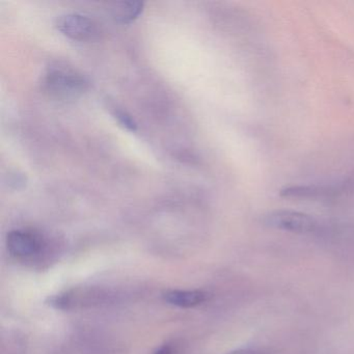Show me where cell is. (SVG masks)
I'll return each instance as SVG.
<instances>
[{
	"mask_svg": "<svg viewBox=\"0 0 354 354\" xmlns=\"http://www.w3.org/2000/svg\"><path fill=\"white\" fill-rule=\"evenodd\" d=\"M333 190L323 186H291L281 190V196L286 198H316L328 196Z\"/></svg>",
	"mask_w": 354,
	"mask_h": 354,
	"instance_id": "7",
	"label": "cell"
},
{
	"mask_svg": "<svg viewBox=\"0 0 354 354\" xmlns=\"http://www.w3.org/2000/svg\"><path fill=\"white\" fill-rule=\"evenodd\" d=\"M57 26L62 34L78 42L96 40L100 35L98 24L82 14L70 13L61 16L57 19Z\"/></svg>",
	"mask_w": 354,
	"mask_h": 354,
	"instance_id": "2",
	"label": "cell"
},
{
	"mask_svg": "<svg viewBox=\"0 0 354 354\" xmlns=\"http://www.w3.org/2000/svg\"><path fill=\"white\" fill-rule=\"evenodd\" d=\"M144 3L140 1H123L115 3L113 9V17L121 24H130L142 13Z\"/></svg>",
	"mask_w": 354,
	"mask_h": 354,
	"instance_id": "6",
	"label": "cell"
},
{
	"mask_svg": "<svg viewBox=\"0 0 354 354\" xmlns=\"http://www.w3.org/2000/svg\"><path fill=\"white\" fill-rule=\"evenodd\" d=\"M86 82L80 74L66 68H51L44 78V88L55 98H77L86 91Z\"/></svg>",
	"mask_w": 354,
	"mask_h": 354,
	"instance_id": "1",
	"label": "cell"
},
{
	"mask_svg": "<svg viewBox=\"0 0 354 354\" xmlns=\"http://www.w3.org/2000/svg\"><path fill=\"white\" fill-rule=\"evenodd\" d=\"M7 245L13 256L26 258L38 252L40 241L35 234L17 230L8 235Z\"/></svg>",
	"mask_w": 354,
	"mask_h": 354,
	"instance_id": "4",
	"label": "cell"
},
{
	"mask_svg": "<svg viewBox=\"0 0 354 354\" xmlns=\"http://www.w3.org/2000/svg\"><path fill=\"white\" fill-rule=\"evenodd\" d=\"M115 117L120 122V124L123 125L124 127L127 128L128 130L136 131V128H138V124L136 123L133 118L129 113H126V111L115 109Z\"/></svg>",
	"mask_w": 354,
	"mask_h": 354,
	"instance_id": "8",
	"label": "cell"
},
{
	"mask_svg": "<svg viewBox=\"0 0 354 354\" xmlns=\"http://www.w3.org/2000/svg\"><path fill=\"white\" fill-rule=\"evenodd\" d=\"M268 227L293 233H312L317 229L316 219L297 211L277 210L264 217Z\"/></svg>",
	"mask_w": 354,
	"mask_h": 354,
	"instance_id": "3",
	"label": "cell"
},
{
	"mask_svg": "<svg viewBox=\"0 0 354 354\" xmlns=\"http://www.w3.org/2000/svg\"><path fill=\"white\" fill-rule=\"evenodd\" d=\"M155 354H173V350H171V348L169 347V346H163V347H161L160 349L157 350L156 353Z\"/></svg>",
	"mask_w": 354,
	"mask_h": 354,
	"instance_id": "9",
	"label": "cell"
},
{
	"mask_svg": "<svg viewBox=\"0 0 354 354\" xmlns=\"http://www.w3.org/2000/svg\"><path fill=\"white\" fill-rule=\"evenodd\" d=\"M230 354H258L256 352L250 351V350H238V351L232 352Z\"/></svg>",
	"mask_w": 354,
	"mask_h": 354,
	"instance_id": "10",
	"label": "cell"
},
{
	"mask_svg": "<svg viewBox=\"0 0 354 354\" xmlns=\"http://www.w3.org/2000/svg\"><path fill=\"white\" fill-rule=\"evenodd\" d=\"M206 293L202 291H171L165 295V301L181 308H192L206 300Z\"/></svg>",
	"mask_w": 354,
	"mask_h": 354,
	"instance_id": "5",
	"label": "cell"
}]
</instances>
